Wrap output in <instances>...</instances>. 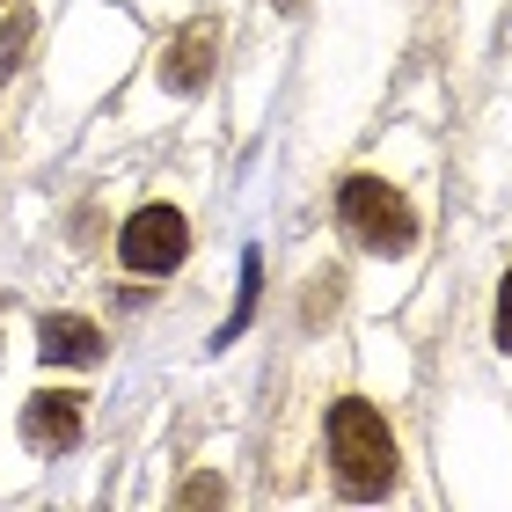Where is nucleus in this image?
Here are the masks:
<instances>
[{"instance_id":"f257e3e1","label":"nucleus","mask_w":512,"mask_h":512,"mask_svg":"<svg viewBox=\"0 0 512 512\" xmlns=\"http://www.w3.org/2000/svg\"><path fill=\"white\" fill-rule=\"evenodd\" d=\"M432 205H439V147L425 125H388V139L366 161L337 176V249L366 271V300L388 308L425 271L432 249Z\"/></svg>"},{"instance_id":"f03ea898","label":"nucleus","mask_w":512,"mask_h":512,"mask_svg":"<svg viewBox=\"0 0 512 512\" xmlns=\"http://www.w3.org/2000/svg\"><path fill=\"white\" fill-rule=\"evenodd\" d=\"M403 37L410 0H322V22L308 37V88H300V161H337L366 132L403 59Z\"/></svg>"},{"instance_id":"7ed1b4c3","label":"nucleus","mask_w":512,"mask_h":512,"mask_svg":"<svg viewBox=\"0 0 512 512\" xmlns=\"http://www.w3.org/2000/svg\"><path fill=\"white\" fill-rule=\"evenodd\" d=\"M227 37H235V15L227 0H198L191 15H176L161 44L147 59H132L125 74V96H118V118H110V139H147V132H169L183 110H198L213 96L220 66H227Z\"/></svg>"},{"instance_id":"20e7f679","label":"nucleus","mask_w":512,"mask_h":512,"mask_svg":"<svg viewBox=\"0 0 512 512\" xmlns=\"http://www.w3.org/2000/svg\"><path fill=\"white\" fill-rule=\"evenodd\" d=\"M308 454L330 498L344 505H381V498H403V469H410V447H403V425H395V403L381 388H330L315 410V432H308Z\"/></svg>"},{"instance_id":"39448f33","label":"nucleus","mask_w":512,"mask_h":512,"mask_svg":"<svg viewBox=\"0 0 512 512\" xmlns=\"http://www.w3.org/2000/svg\"><path fill=\"white\" fill-rule=\"evenodd\" d=\"M139 59V15L118 8V0H74V8L59 15L52 44H44L37 59V88H44V118L59 132L88 118L110 88H125Z\"/></svg>"},{"instance_id":"423d86ee","label":"nucleus","mask_w":512,"mask_h":512,"mask_svg":"<svg viewBox=\"0 0 512 512\" xmlns=\"http://www.w3.org/2000/svg\"><path fill=\"white\" fill-rule=\"evenodd\" d=\"M88 425H96V395H88L81 381H37L15 395V417H8V454L15 461H66L88 439Z\"/></svg>"},{"instance_id":"0eeeda50","label":"nucleus","mask_w":512,"mask_h":512,"mask_svg":"<svg viewBox=\"0 0 512 512\" xmlns=\"http://www.w3.org/2000/svg\"><path fill=\"white\" fill-rule=\"evenodd\" d=\"M191 249H198V220H191V205H183V198H139L132 213L110 227V256H118V271L125 278H154V286L191 264Z\"/></svg>"},{"instance_id":"6e6552de","label":"nucleus","mask_w":512,"mask_h":512,"mask_svg":"<svg viewBox=\"0 0 512 512\" xmlns=\"http://www.w3.org/2000/svg\"><path fill=\"white\" fill-rule=\"evenodd\" d=\"M30 352L37 366H66V374H96V366L110 359V337L96 315H74V308H52L30 322Z\"/></svg>"},{"instance_id":"1a4fd4ad","label":"nucleus","mask_w":512,"mask_h":512,"mask_svg":"<svg viewBox=\"0 0 512 512\" xmlns=\"http://www.w3.org/2000/svg\"><path fill=\"white\" fill-rule=\"evenodd\" d=\"M483 352H491L505 374H512V256H505V271L491 278V315H483Z\"/></svg>"},{"instance_id":"9d476101","label":"nucleus","mask_w":512,"mask_h":512,"mask_svg":"<svg viewBox=\"0 0 512 512\" xmlns=\"http://www.w3.org/2000/svg\"><path fill=\"white\" fill-rule=\"evenodd\" d=\"M118 8H132L139 22H147V15H154V22H176V15H191L198 0H118Z\"/></svg>"},{"instance_id":"9b49d317","label":"nucleus","mask_w":512,"mask_h":512,"mask_svg":"<svg viewBox=\"0 0 512 512\" xmlns=\"http://www.w3.org/2000/svg\"><path fill=\"white\" fill-rule=\"evenodd\" d=\"M300 8H308V0H264V15H271V22H293Z\"/></svg>"}]
</instances>
